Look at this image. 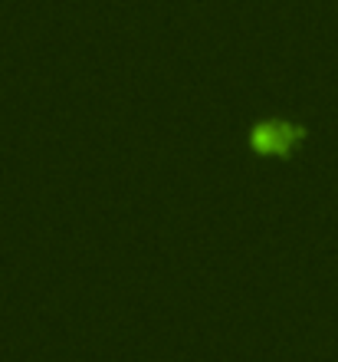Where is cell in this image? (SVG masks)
Returning a JSON list of instances; mask_svg holds the SVG:
<instances>
[{"label":"cell","mask_w":338,"mask_h":362,"mask_svg":"<svg viewBox=\"0 0 338 362\" xmlns=\"http://www.w3.org/2000/svg\"><path fill=\"white\" fill-rule=\"evenodd\" d=\"M306 135H309L306 125L292 122V119H272V115H266V119H256L250 125L246 145L260 158H292L306 145Z\"/></svg>","instance_id":"6da1fadb"}]
</instances>
